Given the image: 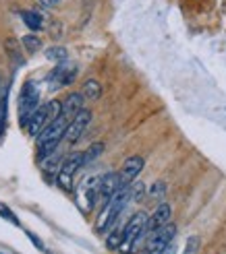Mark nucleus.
<instances>
[{"label": "nucleus", "instance_id": "18", "mask_svg": "<svg viewBox=\"0 0 226 254\" xmlns=\"http://www.w3.org/2000/svg\"><path fill=\"white\" fill-rule=\"evenodd\" d=\"M120 244H122V230H118V227H114L108 238H106V246L110 250H120Z\"/></svg>", "mask_w": 226, "mask_h": 254}, {"label": "nucleus", "instance_id": "6", "mask_svg": "<svg viewBox=\"0 0 226 254\" xmlns=\"http://www.w3.org/2000/svg\"><path fill=\"white\" fill-rule=\"evenodd\" d=\"M85 163H83V153H69L65 157V161L60 163V168H58V184L62 190H73V176L79 172V168H83Z\"/></svg>", "mask_w": 226, "mask_h": 254}, {"label": "nucleus", "instance_id": "24", "mask_svg": "<svg viewBox=\"0 0 226 254\" xmlns=\"http://www.w3.org/2000/svg\"><path fill=\"white\" fill-rule=\"evenodd\" d=\"M164 192H166L164 182H156V184L152 186V190H149V196L156 198V200H162V198H164Z\"/></svg>", "mask_w": 226, "mask_h": 254}, {"label": "nucleus", "instance_id": "1", "mask_svg": "<svg viewBox=\"0 0 226 254\" xmlns=\"http://www.w3.org/2000/svg\"><path fill=\"white\" fill-rule=\"evenodd\" d=\"M147 213L137 211L133 217L127 221V225L122 227V244H120V252L131 254L137 250V246L141 244V240L147 238Z\"/></svg>", "mask_w": 226, "mask_h": 254}, {"label": "nucleus", "instance_id": "2", "mask_svg": "<svg viewBox=\"0 0 226 254\" xmlns=\"http://www.w3.org/2000/svg\"><path fill=\"white\" fill-rule=\"evenodd\" d=\"M67 128H69V120L62 116H58L54 122H50L42 130V134L37 136V157L44 159L48 155H52L56 147L60 145V141L65 138Z\"/></svg>", "mask_w": 226, "mask_h": 254}, {"label": "nucleus", "instance_id": "16", "mask_svg": "<svg viewBox=\"0 0 226 254\" xmlns=\"http://www.w3.org/2000/svg\"><path fill=\"white\" fill-rule=\"evenodd\" d=\"M100 95H102V87H100V83L94 81V79L85 81V85H83V97L85 99H98Z\"/></svg>", "mask_w": 226, "mask_h": 254}, {"label": "nucleus", "instance_id": "26", "mask_svg": "<svg viewBox=\"0 0 226 254\" xmlns=\"http://www.w3.org/2000/svg\"><path fill=\"white\" fill-rule=\"evenodd\" d=\"M25 236H27L29 240H31V244L37 248V250H40V252H46V246H44V242H42V240L40 238H37L33 232H25Z\"/></svg>", "mask_w": 226, "mask_h": 254}, {"label": "nucleus", "instance_id": "15", "mask_svg": "<svg viewBox=\"0 0 226 254\" xmlns=\"http://www.w3.org/2000/svg\"><path fill=\"white\" fill-rule=\"evenodd\" d=\"M21 19L35 33L44 29V17L40 15V12H35V10H21Z\"/></svg>", "mask_w": 226, "mask_h": 254}, {"label": "nucleus", "instance_id": "13", "mask_svg": "<svg viewBox=\"0 0 226 254\" xmlns=\"http://www.w3.org/2000/svg\"><path fill=\"white\" fill-rule=\"evenodd\" d=\"M143 170V157L139 155H133L129 157L127 161H124V166H122V172H120V178H122V186H129L135 182V178L141 174Z\"/></svg>", "mask_w": 226, "mask_h": 254}, {"label": "nucleus", "instance_id": "7", "mask_svg": "<svg viewBox=\"0 0 226 254\" xmlns=\"http://www.w3.org/2000/svg\"><path fill=\"white\" fill-rule=\"evenodd\" d=\"M174 236H177V227L172 223L160 227L156 232H149L145 238V254H158L162 248H166L172 242Z\"/></svg>", "mask_w": 226, "mask_h": 254}, {"label": "nucleus", "instance_id": "12", "mask_svg": "<svg viewBox=\"0 0 226 254\" xmlns=\"http://www.w3.org/2000/svg\"><path fill=\"white\" fill-rule=\"evenodd\" d=\"M170 215H172V209H170L168 202H160V205L156 207V211L152 213V217H149V221H147V234L168 225L170 223Z\"/></svg>", "mask_w": 226, "mask_h": 254}, {"label": "nucleus", "instance_id": "3", "mask_svg": "<svg viewBox=\"0 0 226 254\" xmlns=\"http://www.w3.org/2000/svg\"><path fill=\"white\" fill-rule=\"evenodd\" d=\"M129 200H131L129 186H124V188H120L118 192L102 207V213H100L98 223H96V230H98V232H108L110 227L116 223V219L120 217V213L124 211V207H127Z\"/></svg>", "mask_w": 226, "mask_h": 254}, {"label": "nucleus", "instance_id": "25", "mask_svg": "<svg viewBox=\"0 0 226 254\" xmlns=\"http://www.w3.org/2000/svg\"><path fill=\"white\" fill-rule=\"evenodd\" d=\"M197 248H199V238L197 236H191L189 240H187L185 254H197Z\"/></svg>", "mask_w": 226, "mask_h": 254}, {"label": "nucleus", "instance_id": "11", "mask_svg": "<svg viewBox=\"0 0 226 254\" xmlns=\"http://www.w3.org/2000/svg\"><path fill=\"white\" fill-rule=\"evenodd\" d=\"M75 77H77V68L67 64V62H58V66H54V70L48 74L50 89H60L65 85H71Z\"/></svg>", "mask_w": 226, "mask_h": 254}, {"label": "nucleus", "instance_id": "14", "mask_svg": "<svg viewBox=\"0 0 226 254\" xmlns=\"http://www.w3.org/2000/svg\"><path fill=\"white\" fill-rule=\"evenodd\" d=\"M83 110V93H71L65 101L60 104V116L67 118L69 122Z\"/></svg>", "mask_w": 226, "mask_h": 254}, {"label": "nucleus", "instance_id": "23", "mask_svg": "<svg viewBox=\"0 0 226 254\" xmlns=\"http://www.w3.org/2000/svg\"><path fill=\"white\" fill-rule=\"evenodd\" d=\"M0 217L6 219V221L12 223V225H19V217H15V213H12L6 205H2V202H0Z\"/></svg>", "mask_w": 226, "mask_h": 254}, {"label": "nucleus", "instance_id": "27", "mask_svg": "<svg viewBox=\"0 0 226 254\" xmlns=\"http://www.w3.org/2000/svg\"><path fill=\"white\" fill-rule=\"evenodd\" d=\"M158 254H177V246H174V244L170 242V244H168L166 248H162V250H160Z\"/></svg>", "mask_w": 226, "mask_h": 254}, {"label": "nucleus", "instance_id": "22", "mask_svg": "<svg viewBox=\"0 0 226 254\" xmlns=\"http://www.w3.org/2000/svg\"><path fill=\"white\" fill-rule=\"evenodd\" d=\"M143 192H145L143 182H133V184H129V194H131V200H141V198H143Z\"/></svg>", "mask_w": 226, "mask_h": 254}, {"label": "nucleus", "instance_id": "28", "mask_svg": "<svg viewBox=\"0 0 226 254\" xmlns=\"http://www.w3.org/2000/svg\"><path fill=\"white\" fill-rule=\"evenodd\" d=\"M40 2L44 4V6H48V8H52V6H56L60 0H40Z\"/></svg>", "mask_w": 226, "mask_h": 254}, {"label": "nucleus", "instance_id": "4", "mask_svg": "<svg viewBox=\"0 0 226 254\" xmlns=\"http://www.w3.org/2000/svg\"><path fill=\"white\" fill-rule=\"evenodd\" d=\"M37 110H40V89L33 81H27L19 93V124L23 128H27Z\"/></svg>", "mask_w": 226, "mask_h": 254}, {"label": "nucleus", "instance_id": "9", "mask_svg": "<svg viewBox=\"0 0 226 254\" xmlns=\"http://www.w3.org/2000/svg\"><path fill=\"white\" fill-rule=\"evenodd\" d=\"M120 188H124L122 186V178H120V174L118 172H108V174H104L102 178H100V190H98V202L100 205H106V202L114 196Z\"/></svg>", "mask_w": 226, "mask_h": 254}, {"label": "nucleus", "instance_id": "20", "mask_svg": "<svg viewBox=\"0 0 226 254\" xmlns=\"http://www.w3.org/2000/svg\"><path fill=\"white\" fill-rule=\"evenodd\" d=\"M6 95H8V87L0 91V134H2L4 122H6Z\"/></svg>", "mask_w": 226, "mask_h": 254}, {"label": "nucleus", "instance_id": "8", "mask_svg": "<svg viewBox=\"0 0 226 254\" xmlns=\"http://www.w3.org/2000/svg\"><path fill=\"white\" fill-rule=\"evenodd\" d=\"M100 178L102 176H92V178H85L81 182L79 190H77V202L81 211L90 213L94 209V205L98 202V190H100Z\"/></svg>", "mask_w": 226, "mask_h": 254}, {"label": "nucleus", "instance_id": "17", "mask_svg": "<svg viewBox=\"0 0 226 254\" xmlns=\"http://www.w3.org/2000/svg\"><path fill=\"white\" fill-rule=\"evenodd\" d=\"M21 42H23V48L27 50V52H31V54L33 52H40V50H42V40L37 35H33V33L31 35H25Z\"/></svg>", "mask_w": 226, "mask_h": 254}, {"label": "nucleus", "instance_id": "10", "mask_svg": "<svg viewBox=\"0 0 226 254\" xmlns=\"http://www.w3.org/2000/svg\"><path fill=\"white\" fill-rule=\"evenodd\" d=\"M90 122H92V112L90 110H81L77 116L69 122V128L65 132V141L69 145H75L83 136V132H85L87 126H90Z\"/></svg>", "mask_w": 226, "mask_h": 254}, {"label": "nucleus", "instance_id": "21", "mask_svg": "<svg viewBox=\"0 0 226 254\" xmlns=\"http://www.w3.org/2000/svg\"><path fill=\"white\" fill-rule=\"evenodd\" d=\"M46 56H48V60H54V62H65V60H67V50H65V48H60V46L48 48V50H46Z\"/></svg>", "mask_w": 226, "mask_h": 254}, {"label": "nucleus", "instance_id": "5", "mask_svg": "<svg viewBox=\"0 0 226 254\" xmlns=\"http://www.w3.org/2000/svg\"><path fill=\"white\" fill-rule=\"evenodd\" d=\"M58 116H60V104L52 99V101H48V104L40 106V110L33 114V118L29 120V124H27V128H25V130H27L33 138H37L46 126L50 122H54Z\"/></svg>", "mask_w": 226, "mask_h": 254}, {"label": "nucleus", "instance_id": "19", "mask_svg": "<svg viewBox=\"0 0 226 254\" xmlns=\"http://www.w3.org/2000/svg\"><path fill=\"white\" fill-rule=\"evenodd\" d=\"M102 151H104V143H94V145L83 153V163H85V166H87V163H92L98 155H102Z\"/></svg>", "mask_w": 226, "mask_h": 254}]
</instances>
